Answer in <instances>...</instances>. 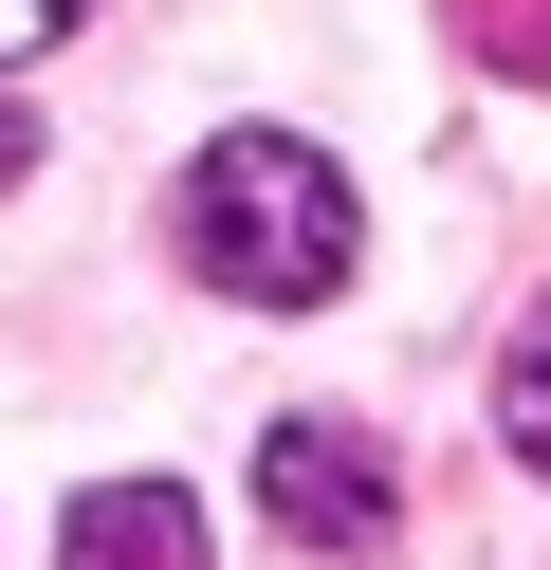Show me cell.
I'll return each instance as SVG.
<instances>
[{"mask_svg":"<svg viewBox=\"0 0 551 570\" xmlns=\"http://www.w3.org/2000/svg\"><path fill=\"white\" fill-rule=\"evenodd\" d=\"M184 258H203L220 295H294V313H313L331 276H350V185H331V148L220 129V148L184 166Z\"/></svg>","mask_w":551,"mask_h":570,"instance_id":"6da1fadb","label":"cell"},{"mask_svg":"<svg viewBox=\"0 0 551 570\" xmlns=\"http://www.w3.org/2000/svg\"><path fill=\"white\" fill-rule=\"evenodd\" d=\"M257 515H276L294 552H386L404 479H386L367 423H276V442H257Z\"/></svg>","mask_w":551,"mask_h":570,"instance_id":"7a4b0ae2","label":"cell"},{"mask_svg":"<svg viewBox=\"0 0 551 570\" xmlns=\"http://www.w3.org/2000/svg\"><path fill=\"white\" fill-rule=\"evenodd\" d=\"M56 570H203V515H184L166 479H92L56 533Z\"/></svg>","mask_w":551,"mask_h":570,"instance_id":"3957f363","label":"cell"},{"mask_svg":"<svg viewBox=\"0 0 551 570\" xmlns=\"http://www.w3.org/2000/svg\"><path fill=\"white\" fill-rule=\"evenodd\" d=\"M496 423H514V460H533V479H551V313H533V332H514V368H496Z\"/></svg>","mask_w":551,"mask_h":570,"instance_id":"277c9868","label":"cell"},{"mask_svg":"<svg viewBox=\"0 0 551 570\" xmlns=\"http://www.w3.org/2000/svg\"><path fill=\"white\" fill-rule=\"evenodd\" d=\"M56 19H73V0H0V56H37V38H56Z\"/></svg>","mask_w":551,"mask_h":570,"instance_id":"5b68a950","label":"cell"},{"mask_svg":"<svg viewBox=\"0 0 551 570\" xmlns=\"http://www.w3.org/2000/svg\"><path fill=\"white\" fill-rule=\"evenodd\" d=\"M19 166H37V129H19V111H0V185H19Z\"/></svg>","mask_w":551,"mask_h":570,"instance_id":"8992f818","label":"cell"}]
</instances>
